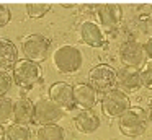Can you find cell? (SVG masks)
<instances>
[{"label":"cell","instance_id":"21","mask_svg":"<svg viewBox=\"0 0 152 140\" xmlns=\"http://www.w3.org/2000/svg\"><path fill=\"white\" fill-rule=\"evenodd\" d=\"M139 73H141V86L152 90V60L142 64V67L139 68Z\"/></svg>","mask_w":152,"mask_h":140},{"label":"cell","instance_id":"19","mask_svg":"<svg viewBox=\"0 0 152 140\" xmlns=\"http://www.w3.org/2000/svg\"><path fill=\"white\" fill-rule=\"evenodd\" d=\"M13 119V99L0 96V125H5Z\"/></svg>","mask_w":152,"mask_h":140},{"label":"cell","instance_id":"18","mask_svg":"<svg viewBox=\"0 0 152 140\" xmlns=\"http://www.w3.org/2000/svg\"><path fill=\"white\" fill-rule=\"evenodd\" d=\"M38 140H64V129L57 124L41 125L38 130Z\"/></svg>","mask_w":152,"mask_h":140},{"label":"cell","instance_id":"23","mask_svg":"<svg viewBox=\"0 0 152 140\" xmlns=\"http://www.w3.org/2000/svg\"><path fill=\"white\" fill-rule=\"evenodd\" d=\"M8 90H10V78H8V75L0 72V96H5Z\"/></svg>","mask_w":152,"mask_h":140},{"label":"cell","instance_id":"10","mask_svg":"<svg viewBox=\"0 0 152 140\" xmlns=\"http://www.w3.org/2000/svg\"><path fill=\"white\" fill-rule=\"evenodd\" d=\"M116 83L123 93H134L141 88V73L139 68L123 65L119 70H116Z\"/></svg>","mask_w":152,"mask_h":140},{"label":"cell","instance_id":"22","mask_svg":"<svg viewBox=\"0 0 152 140\" xmlns=\"http://www.w3.org/2000/svg\"><path fill=\"white\" fill-rule=\"evenodd\" d=\"M8 21H10V10H8L7 5L0 3V28L8 25Z\"/></svg>","mask_w":152,"mask_h":140},{"label":"cell","instance_id":"25","mask_svg":"<svg viewBox=\"0 0 152 140\" xmlns=\"http://www.w3.org/2000/svg\"><path fill=\"white\" fill-rule=\"evenodd\" d=\"M147 119H149V122H151V125H152V106H151V109L147 111Z\"/></svg>","mask_w":152,"mask_h":140},{"label":"cell","instance_id":"8","mask_svg":"<svg viewBox=\"0 0 152 140\" xmlns=\"http://www.w3.org/2000/svg\"><path fill=\"white\" fill-rule=\"evenodd\" d=\"M119 59L124 65L128 67H136L141 68L142 64L145 60V54H144V47H142L141 42L134 41V39H129L124 41L119 47Z\"/></svg>","mask_w":152,"mask_h":140},{"label":"cell","instance_id":"2","mask_svg":"<svg viewBox=\"0 0 152 140\" xmlns=\"http://www.w3.org/2000/svg\"><path fill=\"white\" fill-rule=\"evenodd\" d=\"M119 119V130L126 137H139L147 129V116L141 107H129Z\"/></svg>","mask_w":152,"mask_h":140},{"label":"cell","instance_id":"12","mask_svg":"<svg viewBox=\"0 0 152 140\" xmlns=\"http://www.w3.org/2000/svg\"><path fill=\"white\" fill-rule=\"evenodd\" d=\"M80 38L90 47H105L106 41L100 26L93 21H85L80 26Z\"/></svg>","mask_w":152,"mask_h":140},{"label":"cell","instance_id":"13","mask_svg":"<svg viewBox=\"0 0 152 140\" xmlns=\"http://www.w3.org/2000/svg\"><path fill=\"white\" fill-rule=\"evenodd\" d=\"M96 103V91L88 83H77L74 86V104L80 109H92Z\"/></svg>","mask_w":152,"mask_h":140},{"label":"cell","instance_id":"9","mask_svg":"<svg viewBox=\"0 0 152 140\" xmlns=\"http://www.w3.org/2000/svg\"><path fill=\"white\" fill-rule=\"evenodd\" d=\"M49 99L61 107L62 111L72 109L74 104V86H70L66 81L53 83L49 88Z\"/></svg>","mask_w":152,"mask_h":140},{"label":"cell","instance_id":"11","mask_svg":"<svg viewBox=\"0 0 152 140\" xmlns=\"http://www.w3.org/2000/svg\"><path fill=\"white\" fill-rule=\"evenodd\" d=\"M96 15H98L100 23L103 25V28L106 31H115L119 26V21H121V7L115 5V3H100L96 7Z\"/></svg>","mask_w":152,"mask_h":140},{"label":"cell","instance_id":"20","mask_svg":"<svg viewBox=\"0 0 152 140\" xmlns=\"http://www.w3.org/2000/svg\"><path fill=\"white\" fill-rule=\"evenodd\" d=\"M51 10V3L48 2H30L26 3V13L30 18H41Z\"/></svg>","mask_w":152,"mask_h":140},{"label":"cell","instance_id":"24","mask_svg":"<svg viewBox=\"0 0 152 140\" xmlns=\"http://www.w3.org/2000/svg\"><path fill=\"white\" fill-rule=\"evenodd\" d=\"M142 47H144V54H145V55H147V57L152 60V36L147 39V42H145V44L142 46Z\"/></svg>","mask_w":152,"mask_h":140},{"label":"cell","instance_id":"7","mask_svg":"<svg viewBox=\"0 0 152 140\" xmlns=\"http://www.w3.org/2000/svg\"><path fill=\"white\" fill-rule=\"evenodd\" d=\"M88 85L96 93L98 91L106 93V91L113 90L116 85V70L105 64L96 65L88 72Z\"/></svg>","mask_w":152,"mask_h":140},{"label":"cell","instance_id":"4","mask_svg":"<svg viewBox=\"0 0 152 140\" xmlns=\"http://www.w3.org/2000/svg\"><path fill=\"white\" fill-rule=\"evenodd\" d=\"M64 111L54 104L49 98H41L33 104V120L36 125H49L56 124L62 117Z\"/></svg>","mask_w":152,"mask_h":140},{"label":"cell","instance_id":"16","mask_svg":"<svg viewBox=\"0 0 152 140\" xmlns=\"http://www.w3.org/2000/svg\"><path fill=\"white\" fill-rule=\"evenodd\" d=\"M75 127L82 133H93L100 127V119L92 109H82L75 116Z\"/></svg>","mask_w":152,"mask_h":140},{"label":"cell","instance_id":"14","mask_svg":"<svg viewBox=\"0 0 152 140\" xmlns=\"http://www.w3.org/2000/svg\"><path fill=\"white\" fill-rule=\"evenodd\" d=\"M18 62V51L15 47L13 42H10L8 39H0V72L12 70L15 67V64Z\"/></svg>","mask_w":152,"mask_h":140},{"label":"cell","instance_id":"3","mask_svg":"<svg viewBox=\"0 0 152 140\" xmlns=\"http://www.w3.org/2000/svg\"><path fill=\"white\" fill-rule=\"evenodd\" d=\"M12 70H13L15 83H17L20 88H25V90L33 88L34 85L39 83V80H41V68H39V65L34 64V62L26 60V59L18 60Z\"/></svg>","mask_w":152,"mask_h":140},{"label":"cell","instance_id":"26","mask_svg":"<svg viewBox=\"0 0 152 140\" xmlns=\"http://www.w3.org/2000/svg\"><path fill=\"white\" fill-rule=\"evenodd\" d=\"M4 132H5V127L0 125V140H4Z\"/></svg>","mask_w":152,"mask_h":140},{"label":"cell","instance_id":"1","mask_svg":"<svg viewBox=\"0 0 152 140\" xmlns=\"http://www.w3.org/2000/svg\"><path fill=\"white\" fill-rule=\"evenodd\" d=\"M53 60L61 73H75L82 67V52L75 46H61L54 52Z\"/></svg>","mask_w":152,"mask_h":140},{"label":"cell","instance_id":"17","mask_svg":"<svg viewBox=\"0 0 152 140\" xmlns=\"http://www.w3.org/2000/svg\"><path fill=\"white\" fill-rule=\"evenodd\" d=\"M4 140H31L30 127L17 122L8 124L4 132Z\"/></svg>","mask_w":152,"mask_h":140},{"label":"cell","instance_id":"6","mask_svg":"<svg viewBox=\"0 0 152 140\" xmlns=\"http://www.w3.org/2000/svg\"><path fill=\"white\" fill-rule=\"evenodd\" d=\"M51 49L49 39H46L43 34H31L23 41L21 51L25 54V59L34 64H39L48 57Z\"/></svg>","mask_w":152,"mask_h":140},{"label":"cell","instance_id":"5","mask_svg":"<svg viewBox=\"0 0 152 140\" xmlns=\"http://www.w3.org/2000/svg\"><path fill=\"white\" fill-rule=\"evenodd\" d=\"M129 109V98L119 88L103 93L102 96V111L108 117H119Z\"/></svg>","mask_w":152,"mask_h":140},{"label":"cell","instance_id":"15","mask_svg":"<svg viewBox=\"0 0 152 140\" xmlns=\"http://www.w3.org/2000/svg\"><path fill=\"white\" fill-rule=\"evenodd\" d=\"M33 120V103L28 98H18L13 101V122L17 124H28Z\"/></svg>","mask_w":152,"mask_h":140}]
</instances>
